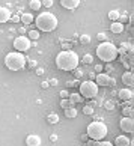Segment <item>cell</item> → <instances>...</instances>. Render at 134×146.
Segmentation results:
<instances>
[{"mask_svg": "<svg viewBox=\"0 0 134 146\" xmlns=\"http://www.w3.org/2000/svg\"><path fill=\"white\" fill-rule=\"evenodd\" d=\"M35 23H36V26H38V29L42 30V32H53L57 27L59 21H57L54 14L44 12V14H39L38 17H36Z\"/></svg>", "mask_w": 134, "mask_h": 146, "instance_id": "cell-2", "label": "cell"}, {"mask_svg": "<svg viewBox=\"0 0 134 146\" xmlns=\"http://www.w3.org/2000/svg\"><path fill=\"white\" fill-rule=\"evenodd\" d=\"M50 140H51V142H56V140H57V136H54V134H53V136H50Z\"/></svg>", "mask_w": 134, "mask_h": 146, "instance_id": "cell-45", "label": "cell"}, {"mask_svg": "<svg viewBox=\"0 0 134 146\" xmlns=\"http://www.w3.org/2000/svg\"><path fill=\"white\" fill-rule=\"evenodd\" d=\"M82 62L86 63V65H90V63L94 62V56H92V54H84L83 59H82Z\"/></svg>", "mask_w": 134, "mask_h": 146, "instance_id": "cell-23", "label": "cell"}, {"mask_svg": "<svg viewBox=\"0 0 134 146\" xmlns=\"http://www.w3.org/2000/svg\"><path fill=\"white\" fill-rule=\"evenodd\" d=\"M96 56L104 62H113L119 54H117V48H116L115 44L104 41L96 47Z\"/></svg>", "mask_w": 134, "mask_h": 146, "instance_id": "cell-3", "label": "cell"}, {"mask_svg": "<svg viewBox=\"0 0 134 146\" xmlns=\"http://www.w3.org/2000/svg\"><path fill=\"white\" fill-rule=\"evenodd\" d=\"M116 146H130L131 145V140L128 139L127 136H117L116 140H115Z\"/></svg>", "mask_w": 134, "mask_h": 146, "instance_id": "cell-15", "label": "cell"}, {"mask_svg": "<svg viewBox=\"0 0 134 146\" xmlns=\"http://www.w3.org/2000/svg\"><path fill=\"white\" fill-rule=\"evenodd\" d=\"M30 8L33 9V11H39L41 9V6H42V3L39 2V0H30Z\"/></svg>", "mask_w": 134, "mask_h": 146, "instance_id": "cell-21", "label": "cell"}, {"mask_svg": "<svg viewBox=\"0 0 134 146\" xmlns=\"http://www.w3.org/2000/svg\"><path fill=\"white\" fill-rule=\"evenodd\" d=\"M105 109H109V110H111V109H113V107H115V104H113V102H105Z\"/></svg>", "mask_w": 134, "mask_h": 146, "instance_id": "cell-39", "label": "cell"}, {"mask_svg": "<svg viewBox=\"0 0 134 146\" xmlns=\"http://www.w3.org/2000/svg\"><path fill=\"white\" fill-rule=\"evenodd\" d=\"M30 38H32V39H38V38H39V32L38 30H30L29 32V39H30Z\"/></svg>", "mask_w": 134, "mask_h": 146, "instance_id": "cell-27", "label": "cell"}, {"mask_svg": "<svg viewBox=\"0 0 134 146\" xmlns=\"http://www.w3.org/2000/svg\"><path fill=\"white\" fill-rule=\"evenodd\" d=\"M21 21H23V24H30L32 21H33V15L32 14H23L21 15Z\"/></svg>", "mask_w": 134, "mask_h": 146, "instance_id": "cell-20", "label": "cell"}, {"mask_svg": "<svg viewBox=\"0 0 134 146\" xmlns=\"http://www.w3.org/2000/svg\"><path fill=\"white\" fill-rule=\"evenodd\" d=\"M68 96H69L68 90H60V98H62V100H66Z\"/></svg>", "mask_w": 134, "mask_h": 146, "instance_id": "cell-33", "label": "cell"}, {"mask_svg": "<svg viewBox=\"0 0 134 146\" xmlns=\"http://www.w3.org/2000/svg\"><path fill=\"white\" fill-rule=\"evenodd\" d=\"M26 145L27 146H41V137L38 134H29L26 139Z\"/></svg>", "mask_w": 134, "mask_h": 146, "instance_id": "cell-10", "label": "cell"}, {"mask_svg": "<svg viewBox=\"0 0 134 146\" xmlns=\"http://www.w3.org/2000/svg\"><path fill=\"white\" fill-rule=\"evenodd\" d=\"M107 133H109V128H107V125L101 121H95L92 123H89L88 129H86L88 137H90L92 140H96V142L103 140L107 136Z\"/></svg>", "mask_w": 134, "mask_h": 146, "instance_id": "cell-4", "label": "cell"}, {"mask_svg": "<svg viewBox=\"0 0 134 146\" xmlns=\"http://www.w3.org/2000/svg\"><path fill=\"white\" fill-rule=\"evenodd\" d=\"M122 83H124L125 86H133L134 84V75L131 71H127L122 74Z\"/></svg>", "mask_w": 134, "mask_h": 146, "instance_id": "cell-13", "label": "cell"}, {"mask_svg": "<svg viewBox=\"0 0 134 146\" xmlns=\"http://www.w3.org/2000/svg\"><path fill=\"white\" fill-rule=\"evenodd\" d=\"M110 82V75L105 72H100L98 75H95V84L96 86H109Z\"/></svg>", "mask_w": 134, "mask_h": 146, "instance_id": "cell-9", "label": "cell"}, {"mask_svg": "<svg viewBox=\"0 0 134 146\" xmlns=\"http://www.w3.org/2000/svg\"><path fill=\"white\" fill-rule=\"evenodd\" d=\"M32 45V42L27 36H24V35H21L18 38H15V41H14V48L15 50H18V53L21 51H27L29 48Z\"/></svg>", "mask_w": 134, "mask_h": 146, "instance_id": "cell-7", "label": "cell"}, {"mask_svg": "<svg viewBox=\"0 0 134 146\" xmlns=\"http://www.w3.org/2000/svg\"><path fill=\"white\" fill-rule=\"evenodd\" d=\"M47 122L51 123V125H54V123L59 122V116L56 115V113H50V115L47 116Z\"/></svg>", "mask_w": 134, "mask_h": 146, "instance_id": "cell-19", "label": "cell"}, {"mask_svg": "<svg viewBox=\"0 0 134 146\" xmlns=\"http://www.w3.org/2000/svg\"><path fill=\"white\" fill-rule=\"evenodd\" d=\"M84 75V72H83V69H80V68H76L74 69V77H76V80H78V78H82Z\"/></svg>", "mask_w": 134, "mask_h": 146, "instance_id": "cell-26", "label": "cell"}, {"mask_svg": "<svg viewBox=\"0 0 134 146\" xmlns=\"http://www.w3.org/2000/svg\"><path fill=\"white\" fill-rule=\"evenodd\" d=\"M109 18L111 21H117V18H119V12H117V11H110V12H109Z\"/></svg>", "mask_w": 134, "mask_h": 146, "instance_id": "cell-25", "label": "cell"}, {"mask_svg": "<svg viewBox=\"0 0 134 146\" xmlns=\"http://www.w3.org/2000/svg\"><path fill=\"white\" fill-rule=\"evenodd\" d=\"M77 109L76 107H68V109H65V116L69 117V119H72V117H76L77 116Z\"/></svg>", "mask_w": 134, "mask_h": 146, "instance_id": "cell-18", "label": "cell"}, {"mask_svg": "<svg viewBox=\"0 0 134 146\" xmlns=\"http://www.w3.org/2000/svg\"><path fill=\"white\" fill-rule=\"evenodd\" d=\"M95 71L96 72H103V65H95Z\"/></svg>", "mask_w": 134, "mask_h": 146, "instance_id": "cell-41", "label": "cell"}, {"mask_svg": "<svg viewBox=\"0 0 134 146\" xmlns=\"http://www.w3.org/2000/svg\"><path fill=\"white\" fill-rule=\"evenodd\" d=\"M11 18V11L5 6H0V23H6Z\"/></svg>", "mask_w": 134, "mask_h": 146, "instance_id": "cell-14", "label": "cell"}, {"mask_svg": "<svg viewBox=\"0 0 134 146\" xmlns=\"http://www.w3.org/2000/svg\"><path fill=\"white\" fill-rule=\"evenodd\" d=\"M9 20L12 21V23H17V21H20V15H14V17H11Z\"/></svg>", "mask_w": 134, "mask_h": 146, "instance_id": "cell-38", "label": "cell"}, {"mask_svg": "<svg viewBox=\"0 0 134 146\" xmlns=\"http://www.w3.org/2000/svg\"><path fill=\"white\" fill-rule=\"evenodd\" d=\"M124 29H125V26L122 24V23H119V21H113L111 26H110V30L113 32V33H122Z\"/></svg>", "mask_w": 134, "mask_h": 146, "instance_id": "cell-16", "label": "cell"}, {"mask_svg": "<svg viewBox=\"0 0 134 146\" xmlns=\"http://www.w3.org/2000/svg\"><path fill=\"white\" fill-rule=\"evenodd\" d=\"M96 38H98L101 42H104V41L107 39V35H105V33H98V36H96Z\"/></svg>", "mask_w": 134, "mask_h": 146, "instance_id": "cell-35", "label": "cell"}, {"mask_svg": "<svg viewBox=\"0 0 134 146\" xmlns=\"http://www.w3.org/2000/svg\"><path fill=\"white\" fill-rule=\"evenodd\" d=\"M5 65L11 71H20V69H23L26 66V57L18 51L8 53L5 56Z\"/></svg>", "mask_w": 134, "mask_h": 146, "instance_id": "cell-5", "label": "cell"}, {"mask_svg": "<svg viewBox=\"0 0 134 146\" xmlns=\"http://www.w3.org/2000/svg\"><path fill=\"white\" fill-rule=\"evenodd\" d=\"M115 84H116V80L110 77V82H109V88H113V86H115Z\"/></svg>", "mask_w": 134, "mask_h": 146, "instance_id": "cell-42", "label": "cell"}, {"mask_svg": "<svg viewBox=\"0 0 134 146\" xmlns=\"http://www.w3.org/2000/svg\"><path fill=\"white\" fill-rule=\"evenodd\" d=\"M71 47H72V44H71V42H65V41L62 42V48H63V51H66V50H71Z\"/></svg>", "mask_w": 134, "mask_h": 146, "instance_id": "cell-31", "label": "cell"}, {"mask_svg": "<svg viewBox=\"0 0 134 146\" xmlns=\"http://www.w3.org/2000/svg\"><path fill=\"white\" fill-rule=\"evenodd\" d=\"M122 113H124V117H133V107H124Z\"/></svg>", "mask_w": 134, "mask_h": 146, "instance_id": "cell-22", "label": "cell"}, {"mask_svg": "<svg viewBox=\"0 0 134 146\" xmlns=\"http://www.w3.org/2000/svg\"><path fill=\"white\" fill-rule=\"evenodd\" d=\"M83 113H84V115H92V113H94V107L92 106H84V109H83Z\"/></svg>", "mask_w": 134, "mask_h": 146, "instance_id": "cell-28", "label": "cell"}, {"mask_svg": "<svg viewBox=\"0 0 134 146\" xmlns=\"http://www.w3.org/2000/svg\"><path fill=\"white\" fill-rule=\"evenodd\" d=\"M60 107H62V109H68V107H74V104L66 98V100H62L60 101Z\"/></svg>", "mask_w": 134, "mask_h": 146, "instance_id": "cell-24", "label": "cell"}, {"mask_svg": "<svg viewBox=\"0 0 134 146\" xmlns=\"http://www.w3.org/2000/svg\"><path fill=\"white\" fill-rule=\"evenodd\" d=\"M29 65H30V68H32V66H36V62H35V60H30Z\"/></svg>", "mask_w": 134, "mask_h": 146, "instance_id": "cell-46", "label": "cell"}, {"mask_svg": "<svg viewBox=\"0 0 134 146\" xmlns=\"http://www.w3.org/2000/svg\"><path fill=\"white\" fill-rule=\"evenodd\" d=\"M98 143H100V142H96V140H92V139H90L89 142H88V146H98Z\"/></svg>", "mask_w": 134, "mask_h": 146, "instance_id": "cell-36", "label": "cell"}, {"mask_svg": "<svg viewBox=\"0 0 134 146\" xmlns=\"http://www.w3.org/2000/svg\"><path fill=\"white\" fill-rule=\"evenodd\" d=\"M80 42H82V44H89V42H90V36L89 35H82V36H80Z\"/></svg>", "mask_w": 134, "mask_h": 146, "instance_id": "cell-29", "label": "cell"}, {"mask_svg": "<svg viewBox=\"0 0 134 146\" xmlns=\"http://www.w3.org/2000/svg\"><path fill=\"white\" fill-rule=\"evenodd\" d=\"M119 127H121V129L124 133L131 134L134 131V121H133V117H122L121 122H119Z\"/></svg>", "mask_w": 134, "mask_h": 146, "instance_id": "cell-8", "label": "cell"}, {"mask_svg": "<svg viewBox=\"0 0 134 146\" xmlns=\"http://www.w3.org/2000/svg\"><path fill=\"white\" fill-rule=\"evenodd\" d=\"M66 84L74 88V86H80V82H78V80H72V82H66Z\"/></svg>", "mask_w": 134, "mask_h": 146, "instance_id": "cell-32", "label": "cell"}, {"mask_svg": "<svg viewBox=\"0 0 134 146\" xmlns=\"http://www.w3.org/2000/svg\"><path fill=\"white\" fill-rule=\"evenodd\" d=\"M68 100L71 101L72 104H77V102H82V101H83V96L80 95V94H69Z\"/></svg>", "mask_w": 134, "mask_h": 146, "instance_id": "cell-17", "label": "cell"}, {"mask_svg": "<svg viewBox=\"0 0 134 146\" xmlns=\"http://www.w3.org/2000/svg\"><path fill=\"white\" fill-rule=\"evenodd\" d=\"M78 62H80V57L72 50L60 51L56 56V66L62 69V71H74L78 66Z\"/></svg>", "mask_w": 134, "mask_h": 146, "instance_id": "cell-1", "label": "cell"}, {"mask_svg": "<svg viewBox=\"0 0 134 146\" xmlns=\"http://www.w3.org/2000/svg\"><path fill=\"white\" fill-rule=\"evenodd\" d=\"M127 20H128V14H127V12H125V14H119V18H117V21H119V23L124 24Z\"/></svg>", "mask_w": 134, "mask_h": 146, "instance_id": "cell-30", "label": "cell"}, {"mask_svg": "<svg viewBox=\"0 0 134 146\" xmlns=\"http://www.w3.org/2000/svg\"><path fill=\"white\" fill-rule=\"evenodd\" d=\"M41 3H44V6H47V8L53 6V0H44V2H41Z\"/></svg>", "mask_w": 134, "mask_h": 146, "instance_id": "cell-34", "label": "cell"}, {"mask_svg": "<svg viewBox=\"0 0 134 146\" xmlns=\"http://www.w3.org/2000/svg\"><path fill=\"white\" fill-rule=\"evenodd\" d=\"M41 88L42 89H48V88H50V84H48V82H42L41 83Z\"/></svg>", "mask_w": 134, "mask_h": 146, "instance_id": "cell-43", "label": "cell"}, {"mask_svg": "<svg viewBox=\"0 0 134 146\" xmlns=\"http://www.w3.org/2000/svg\"><path fill=\"white\" fill-rule=\"evenodd\" d=\"M82 0H60V5L65 9H76Z\"/></svg>", "mask_w": 134, "mask_h": 146, "instance_id": "cell-12", "label": "cell"}, {"mask_svg": "<svg viewBox=\"0 0 134 146\" xmlns=\"http://www.w3.org/2000/svg\"><path fill=\"white\" fill-rule=\"evenodd\" d=\"M98 146H113V143L111 142H100Z\"/></svg>", "mask_w": 134, "mask_h": 146, "instance_id": "cell-37", "label": "cell"}, {"mask_svg": "<svg viewBox=\"0 0 134 146\" xmlns=\"http://www.w3.org/2000/svg\"><path fill=\"white\" fill-rule=\"evenodd\" d=\"M36 74H38V75H42V74H44V69H42V68H38V69H36Z\"/></svg>", "mask_w": 134, "mask_h": 146, "instance_id": "cell-44", "label": "cell"}, {"mask_svg": "<svg viewBox=\"0 0 134 146\" xmlns=\"http://www.w3.org/2000/svg\"><path fill=\"white\" fill-rule=\"evenodd\" d=\"M117 95H119V98H121L122 101H131L134 94H133V90H131V89L125 88V89H121V90H119V94H117Z\"/></svg>", "mask_w": 134, "mask_h": 146, "instance_id": "cell-11", "label": "cell"}, {"mask_svg": "<svg viewBox=\"0 0 134 146\" xmlns=\"http://www.w3.org/2000/svg\"><path fill=\"white\" fill-rule=\"evenodd\" d=\"M80 95L84 96V98H96V95H98V86L92 80L83 82L80 84Z\"/></svg>", "mask_w": 134, "mask_h": 146, "instance_id": "cell-6", "label": "cell"}, {"mask_svg": "<svg viewBox=\"0 0 134 146\" xmlns=\"http://www.w3.org/2000/svg\"><path fill=\"white\" fill-rule=\"evenodd\" d=\"M89 137H88V134H82V140H88Z\"/></svg>", "mask_w": 134, "mask_h": 146, "instance_id": "cell-47", "label": "cell"}, {"mask_svg": "<svg viewBox=\"0 0 134 146\" xmlns=\"http://www.w3.org/2000/svg\"><path fill=\"white\" fill-rule=\"evenodd\" d=\"M57 83H59L57 78H51L50 82H48V84H51V86H57Z\"/></svg>", "mask_w": 134, "mask_h": 146, "instance_id": "cell-40", "label": "cell"}]
</instances>
